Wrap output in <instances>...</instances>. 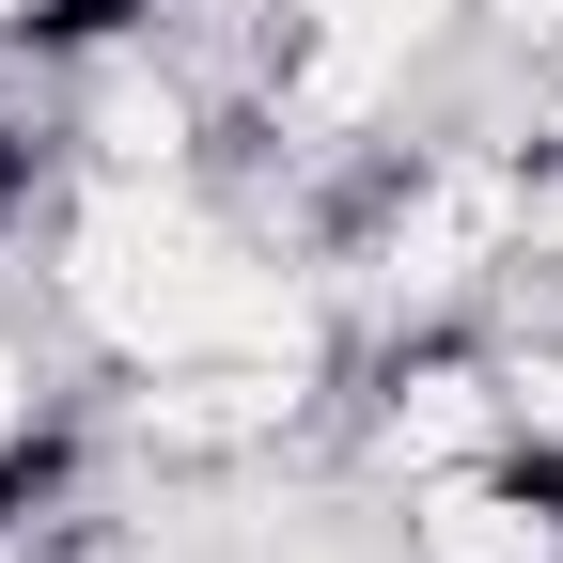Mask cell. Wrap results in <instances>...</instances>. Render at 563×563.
Segmentation results:
<instances>
[{
	"label": "cell",
	"instance_id": "cell-1",
	"mask_svg": "<svg viewBox=\"0 0 563 563\" xmlns=\"http://www.w3.org/2000/svg\"><path fill=\"white\" fill-rule=\"evenodd\" d=\"M407 563H563V439H501L391 501Z\"/></svg>",
	"mask_w": 563,
	"mask_h": 563
}]
</instances>
